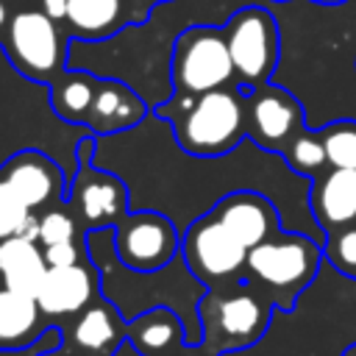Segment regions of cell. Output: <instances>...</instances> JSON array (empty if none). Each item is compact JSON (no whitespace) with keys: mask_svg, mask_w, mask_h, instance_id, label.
<instances>
[{"mask_svg":"<svg viewBox=\"0 0 356 356\" xmlns=\"http://www.w3.org/2000/svg\"><path fill=\"white\" fill-rule=\"evenodd\" d=\"M128 339L142 356H175L186 345V328L178 312L156 306L128 320Z\"/></svg>","mask_w":356,"mask_h":356,"instance_id":"20","label":"cell"},{"mask_svg":"<svg viewBox=\"0 0 356 356\" xmlns=\"http://www.w3.org/2000/svg\"><path fill=\"white\" fill-rule=\"evenodd\" d=\"M42 3V11L56 19V22H64L67 19V8H70V0H39Z\"/></svg>","mask_w":356,"mask_h":356,"instance_id":"30","label":"cell"},{"mask_svg":"<svg viewBox=\"0 0 356 356\" xmlns=\"http://www.w3.org/2000/svg\"><path fill=\"white\" fill-rule=\"evenodd\" d=\"M245 128L248 139L259 150L281 156L286 145L306 128V111L289 89L267 81L245 95Z\"/></svg>","mask_w":356,"mask_h":356,"instance_id":"11","label":"cell"},{"mask_svg":"<svg viewBox=\"0 0 356 356\" xmlns=\"http://www.w3.org/2000/svg\"><path fill=\"white\" fill-rule=\"evenodd\" d=\"M17 236H25V239H31V242H39V214H36V211H31V214L22 220Z\"/></svg>","mask_w":356,"mask_h":356,"instance_id":"31","label":"cell"},{"mask_svg":"<svg viewBox=\"0 0 356 356\" xmlns=\"http://www.w3.org/2000/svg\"><path fill=\"white\" fill-rule=\"evenodd\" d=\"M245 95L248 89H242L239 83L211 89L203 95L172 92L153 111L170 122L175 142L186 153L203 159H220L242 147L248 139Z\"/></svg>","mask_w":356,"mask_h":356,"instance_id":"3","label":"cell"},{"mask_svg":"<svg viewBox=\"0 0 356 356\" xmlns=\"http://www.w3.org/2000/svg\"><path fill=\"white\" fill-rule=\"evenodd\" d=\"M150 114V103L131 83L120 78H97V92L86 117V128L95 136L122 134L136 128Z\"/></svg>","mask_w":356,"mask_h":356,"instance_id":"16","label":"cell"},{"mask_svg":"<svg viewBox=\"0 0 356 356\" xmlns=\"http://www.w3.org/2000/svg\"><path fill=\"white\" fill-rule=\"evenodd\" d=\"M273 3H286V0H273Z\"/></svg>","mask_w":356,"mask_h":356,"instance_id":"38","label":"cell"},{"mask_svg":"<svg viewBox=\"0 0 356 356\" xmlns=\"http://www.w3.org/2000/svg\"><path fill=\"white\" fill-rule=\"evenodd\" d=\"M36 356H64V342L58 345V348H50V350H42V353H36ZM70 356V353H67Z\"/></svg>","mask_w":356,"mask_h":356,"instance_id":"35","label":"cell"},{"mask_svg":"<svg viewBox=\"0 0 356 356\" xmlns=\"http://www.w3.org/2000/svg\"><path fill=\"white\" fill-rule=\"evenodd\" d=\"M323 259L325 253L312 236L298 231H278L267 242L248 250L245 278L273 300L275 312L286 314L317 278Z\"/></svg>","mask_w":356,"mask_h":356,"instance_id":"5","label":"cell"},{"mask_svg":"<svg viewBox=\"0 0 356 356\" xmlns=\"http://www.w3.org/2000/svg\"><path fill=\"white\" fill-rule=\"evenodd\" d=\"M61 242H81V222L70 206H50L44 214H39V245L47 248Z\"/></svg>","mask_w":356,"mask_h":356,"instance_id":"26","label":"cell"},{"mask_svg":"<svg viewBox=\"0 0 356 356\" xmlns=\"http://www.w3.org/2000/svg\"><path fill=\"white\" fill-rule=\"evenodd\" d=\"M0 178L17 192V197L31 211L58 206L61 200H67V192H70L67 172L53 156L42 150H22L11 156L3 164Z\"/></svg>","mask_w":356,"mask_h":356,"instance_id":"13","label":"cell"},{"mask_svg":"<svg viewBox=\"0 0 356 356\" xmlns=\"http://www.w3.org/2000/svg\"><path fill=\"white\" fill-rule=\"evenodd\" d=\"M175 356H217L214 350H209L206 345H184Z\"/></svg>","mask_w":356,"mask_h":356,"instance_id":"32","label":"cell"},{"mask_svg":"<svg viewBox=\"0 0 356 356\" xmlns=\"http://www.w3.org/2000/svg\"><path fill=\"white\" fill-rule=\"evenodd\" d=\"M170 83L178 95H203L236 83L222 25H189L178 33L170 53Z\"/></svg>","mask_w":356,"mask_h":356,"instance_id":"7","label":"cell"},{"mask_svg":"<svg viewBox=\"0 0 356 356\" xmlns=\"http://www.w3.org/2000/svg\"><path fill=\"white\" fill-rule=\"evenodd\" d=\"M128 337V320L103 295L72 317L70 345L83 356H111Z\"/></svg>","mask_w":356,"mask_h":356,"instance_id":"18","label":"cell"},{"mask_svg":"<svg viewBox=\"0 0 356 356\" xmlns=\"http://www.w3.org/2000/svg\"><path fill=\"white\" fill-rule=\"evenodd\" d=\"M86 136H92L86 125H72L56 114L50 83L22 75L0 44V170L22 150H42L53 156L72 181Z\"/></svg>","mask_w":356,"mask_h":356,"instance_id":"2","label":"cell"},{"mask_svg":"<svg viewBox=\"0 0 356 356\" xmlns=\"http://www.w3.org/2000/svg\"><path fill=\"white\" fill-rule=\"evenodd\" d=\"M342 356H356V342H353V345H348V348L342 350Z\"/></svg>","mask_w":356,"mask_h":356,"instance_id":"37","label":"cell"},{"mask_svg":"<svg viewBox=\"0 0 356 356\" xmlns=\"http://www.w3.org/2000/svg\"><path fill=\"white\" fill-rule=\"evenodd\" d=\"M222 33L242 89H256L273 81L281 61V28L267 6H239L222 22Z\"/></svg>","mask_w":356,"mask_h":356,"instance_id":"6","label":"cell"},{"mask_svg":"<svg viewBox=\"0 0 356 356\" xmlns=\"http://www.w3.org/2000/svg\"><path fill=\"white\" fill-rule=\"evenodd\" d=\"M86 253L100 273V295L111 300L125 320L139 317L147 309L170 306L181 314L186 328V345L203 342V328L197 317V303L206 295V284L192 275L184 256L178 253L167 267L159 270H131L120 261L114 248V228H95L83 234Z\"/></svg>","mask_w":356,"mask_h":356,"instance_id":"1","label":"cell"},{"mask_svg":"<svg viewBox=\"0 0 356 356\" xmlns=\"http://www.w3.org/2000/svg\"><path fill=\"white\" fill-rule=\"evenodd\" d=\"M197 317L203 328L200 345L222 356L256 348L275 317V306L259 286L242 278L206 289L203 300L197 303Z\"/></svg>","mask_w":356,"mask_h":356,"instance_id":"4","label":"cell"},{"mask_svg":"<svg viewBox=\"0 0 356 356\" xmlns=\"http://www.w3.org/2000/svg\"><path fill=\"white\" fill-rule=\"evenodd\" d=\"M125 25H134V14L125 0H70L64 28L72 39L103 42L117 36Z\"/></svg>","mask_w":356,"mask_h":356,"instance_id":"21","label":"cell"},{"mask_svg":"<svg viewBox=\"0 0 356 356\" xmlns=\"http://www.w3.org/2000/svg\"><path fill=\"white\" fill-rule=\"evenodd\" d=\"M67 206L75 211L83 231L114 228L131 211L125 181L117 172H108L95 164V134L81 142L78 172L70 181Z\"/></svg>","mask_w":356,"mask_h":356,"instance_id":"9","label":"cell"},{"mask_svg":"<svg viewBox=\"0 0 356 356\" xmlns=\"http://www.w3.org/2000/svg\"><path fill=\"white\" fill-rule=\"evenodd\" d=\"M58 25L61 22L50 19L42 8H22L11 14L0 44L22 75L50 83L58 72L67 70V53L72 39L64 36Z\"/></svg>","mask_w":356,"mask_h":356,"instance_id":"8","label":"cell"},{"mask_svg":"<svg viewBox=\"0 0 356 356\" xmlns=\"http://www.w3.org/2000/svg\"><path fill=\"white\" fill-rule=\"evenodd\" d=\"M47 328L50 323H44V314L33 295L17 292L6 284L0 286V350H28L47 334Z\"/></svg>","mask_w":356,"mask_h":356,"instance_id":"19","label":"cell"},{"mask_svg":"<svg viewBox=\"0 0 356 356\" xmlns=\"http://www.w3.org/2000/svg\"><path fill=\"white\" fill-rule=\"evenodd\" d=\"M309 209L325 234L356 222V170L325 167L317 178H312Z\"/></svg>","mask_w":356,"mask_h":356,"instance_id":"17","label":"cell"},{"mask_svg":"<svg viewBox=\"0 0 356 356\" xmlns=\"http://www.w3.org/2000/svg\"><path fill=\"white\" fill-rule=\"evenodd\" d=\"M44 273H47V261L39 242H31L17 234L0 242V278L6 286L36 298Z\"/></svg>","mask_w":356,"mask_h":356,"instance_id":"22","label":"cell"},{"mask_svg":"<svg viewBox=\"0 0 356 356\" xmlns=\"http://www.w3.org/2000/svg\"><path fill=\"white\" fill-rule=\"evenodd\" d=\"M211 214L250 250L261 242H267L270 236H275L281 228V214L275 209V203L256 189H234L228 195H222Z\"/></svg>","mask_w":356,"mask_h":356,"instance_id":"15","label":"cell"},{"mask_svg":"<svg viewBox=\"0 0 356 356\" xmlns=\"http://www.w3.org/2000/svg\"><path fill=\"white\" fill-rule=\"evenodd\" d=\"M97 92V75L89 70L67 67L50 81V100L61 120L72 125H86L92 100Z\"/></svg>","mask_w":356,"mask_h":356,"instance_id":"23","label":"cell"},{"mask_svg":"<svg viewBox=\"0 0 356 356\" xmlns=\"http://www.w3.org/2000/svg\"><path fill=\"white\" fill-rule=\"evenodd\" d=\"M323 131L328 167L356 170V120H334Z\"/></svg>","mask_w":356,"mask_h":356,"instance_id":"25","label":"cell"},{"mask_svg":"<svg viewBox=\"0 0 356 356\" xmlns=\"http://www.w3.org/2000/svg\"><path fill=\"white\" fill-rule=\"evenodd\" d=\"M181 256L192 275L209 289L245 278L248 248L209 211L181 234Z\"/></svg>","mask_w":356,"mask_h":356,"instance_id":"10","label":"cell"},{"mask_svg":"<svg viewBox=\"0 0 356 356\" xmlns=\"http://www.w3.org/2000/svg\"><path fill=\"white\" fill-rule=\"evenodd\" d=\"M323 253L334 270H339L342 275L356 281V222L342 225L337 231H328Z\"/></svg>","mask_w":356,"mask_h":356,"instance_id":"27","label":"cell"},{"mask_svg":"<svg viewBox=\"0 0 356 356\" xmlns=\"http://www.w3.org/2000/svg\"><path fill=\"white\" fill-rule=\"evenodd\" d=\"M114 248L131 270H159L181 253V231L161 211L134 209L114 225Z\"/></svg>","mask_w":356,"mask_h":356,"instance_id":"12","label":"cell"},{"mask_svg":"<svg viewBox=\"0 0 356 356\" xmlns=\"http://www.w3.org/2000/svg\"><path fill=\"white\" fill-rule=\"evenodd\" d=\"M159 3H161V0H159Z\"/></svg>","mask_w":356,"mask_h":356,"instance_id":"39","label":"cell"},{"mask_svg":"<svg viewBox=\"0 0 356 356\" xmlns=\"http://www.w3.org/2000/svg\"><path fill=\"white\" fill-rule=\"evenodd\" d=\"M312 3H320V6H339V3H345V0H312Z\"/></svg>","mask_w":356,"mask_h":356,"instance_id":"36","label":"cell"},{"mask_svg":"<svg viewBox=\"0 0 356 356\" xmlns=\"http://www.w3.org/2000/svg\"><path fill=\"white\" fill-rule=\"evenodd\" d=\"M31 214V209L17 197V192L0 178V242L14 236L22 225V220Z\"/></svg>","mask_w":356,"mask_h":356,"instance_id":"28","label":"cell"},{"mask_svg":"<svg viewBox=\"0 0 356 356\" xmlns=\"http://www.w3.org/2000/svg\"><path fill=\"white\" fill-rule=\"evenodd\" d=\"M8 22H11L8 6H6V0H0V42H3V36H6V28H8Z\"/></svg>","mask_w":356,"mask_h":356,"instance_id":"33","label":"cell"},{"mask_svg":"<svg viewBox=\"0 0 356 356\" xmlns=\"http://www.w3.org/2000/svg\"><path fill=\"white\" fill-rule=\"evenodd\" d=\"M97 298H100V273L92 264V259L70 267H47L36 289V303L50 325H58L56 320L81 314Z\"/></svg>","mask_w":356,"mask_h":356,"instance_id":"14","label":"cell"},{"mask_svg":"<svg viewBox=\"0 0 356 356\" xmlns=\"http://www.w3.org/2000/svg\"><path fill=\"white\" fill-rule=\"evenodd\" d=\"M44 250V261L47 267H70V264H78V261H86L89 253H86V242H61V245H47L42 248Z\"/></svg>","mask_w":356,"mask_h":356,"instance_id":"29","label":"cell"},{"mask_svg":"<svg viewBox=\"0 0 356 356\" xmlns=\"http://www.w3.org/2000/svg\"><path fill=\"white\" fill-rule=\"evenodd\" d=\"M131 3H134V6L139 8V11H145V14L150 17V8H153V6L159 3V0H131Z\"/></svg>","mask_w":356,"mask_h":356,"instance_id":"34","label":"cell"},{"mask_svg":"<svg viewBox=\"0 0 356 356\" xmlns=\"http://www.w3.org/2000/svg\"><path fill=\"white\" fill-rule=\"evenodd\" d=\"M281 159L286 161V167L303 178H317L325 167H328V156H325V142H323V131H312L303 128L281 153Z\"/></svg>","mask_w":356,"mask_h":356,"instance_id":"24","label":"cell"}]
</instances>
